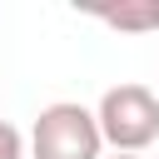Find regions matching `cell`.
Masks as SVG:
<instances>
[{"label": "cell", "instance_id": "cell-1", "mask_svg": "<svg viewBox=\"0 0 159 159\" xmlns=\"http://www.w3.org/2000/svg\"><path fill=\"white\" fill-rule=\"evenodd\" d=\"M94 124H99V139L114 154H144L159 139V94L149 84H134V80L114 84V89L99 94Z\"/></svg>", "mask_w": 159, "mask_h": 159}, {"label": "cell", "instance_id": "cell-2", "mask_svg": "<svg viewBox=\"0 0 159 159\" xmlns=\"http://www.w3.org/2000/svg\"><path fill=\"white\" fill-rule=\"evenodd\" d=\"M30 159H104L94 109L75 104V99L45 104L30 129Z\"/></svg>", "mask_w": 159, "mask_h": 159}, {"label": "cell", "instance_id": "cell-3", "mask_svg": "<svg viewBox=\"0 0 159 159\" xmlns=\"http://www.w3.org/2000/svg\"><path fill=\"white\" fill-rule=\"evenodd\" d=\"M94 20H104L119 35H149L159 30V0H129V5H99Z\"/></svg>", "mask_w": 159, "mask_h": 159}, {"label": "cell", "instance_id": "cell-5", "mask_svg": "<svg viewBox=\"0 0 159 159\" xmlns=\"http://www.w3.org/2000/svg\"><path fill=\"white\" fill-rule=\"evenodd\" d=\"M109 159H139V154H109Z\"/></svg>", "mask_w": 159, "mask_h": 159}, {"label": "cell", "instance_id": "cell-4", "mask_svg": "<svg viewBox=\"0 0 159 159\" xmlns=\"http://www.w3.org/2000/svg\"><path fill=\"white\" fill-rule=\"evenodd\" d=\"M0 159H25V134L10 119H0Z\"/></svg>", "mask_w": 159, "mask_h": 159}]
</instances>
